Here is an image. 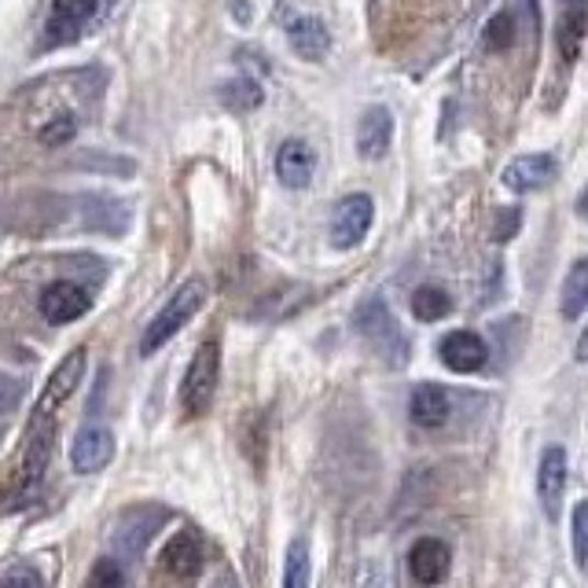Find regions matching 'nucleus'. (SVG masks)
Returning a JSON list of instances; mask_svg holds the SVG:
<instances>
[{
    "mask_svg": "<svg viewBox=\"0 0 588 588\" xmlns=\"http://www.w3.org/2000/svg\"><path fill=\"white\" fill-rule=\"evenodd\" d=\"M353 328L375 353H380L383 364L402 368L408 361V339H405L402 324L394 320V313L386 309L383 298H368L364 306H357Z\"/></svg>",
    "mask_w": 588,
    "mask_h": 588,
    "instance_id": "obj_1",
    "label": "nucleus"
},
{
    "mask_svg": "<svg viewBox=\"0 0 588 588\" xmlns=\"http://www.w3.org/2000/svg\"><path fill=\"white\" fill-rule=\"evenodd\" d=\"M203 302H206V283H203V280L192 276L188 283H181L173 298L166 302L159 313H155L151 324H147V331H144V339H140V353H144V357L159 353L162 346L170 342L173 335L181 331L199 309H203Z\"/></svg>",
    "mask_w": 588,
    "mask_h": 588,
    "instance_id": "obj_2",
    "label": "nucleus"
},
{
    "mask_svg": "<svg viewBox=\"0 0 588 588\" xmlns=\"http://www.w3.org/2000/svg\"><path fill=\"white\" fill-rule=\"evenodd\" d=\"M217 380H220V342L206 339L195 350L192 364H188V372H184V383H181V408L188 419H199L210 412L214 394H217Z\"/></svg>",
    "mask_w": 588,
    "mask_h": 588,
    "instance_id": "obj_3",
    "label": "nucleus"
},
{
    "mask_svg": "<svg viewBox=\"0 0 588 588\" xmlns=\"http://www.w3.org/2000/svg\"><path fill=\"white\" fill-rule=\"evenodd\" d=\"M276 23H280L283 34H287L294 56H302L309 63H320L324 56H328L331 34H328V26H324L320 15H309V12H298V8H291V4H280Z\"/></svg>",
    "mask_w": 588,
    "mask_h": 588,
    "instance_id": "obj_4",
    "label": "nucleus"
},
{
    "mask_svg": "<svg viewBox=\"0 0 588 588\" xmlns=\"http://www.w3.org/2000/svg\"><path fill=\"white\" fill-rule=\"evenodd\" d=\"M100 12V0H52L45 19V45H74Z\"/></svg>",
    "mask_w": 588,
    "mask_h": 588,
    "instance_id": "obj_5",
    "label": "nucleus"
},
{
    "mask_svg": "<svg viewBox=\"0 0 588 588\" xmlns=\"http://www.w3.org/2000/svg\"><path fill=\"white\" fill-rule=\"evenodd\" d=\"M372 217H375L372 195H364V192L346 195L331 214V247L335 250L361 247V239L368 236V228H372Z\"/></svg>",
    "mask_w": 588,
    "mask_h": 588,
    "instance_id": "obj_6",
    "label": "nucleus"
},
{
    "mask_svg": "<svg viewBox=\"0 0 588 588\" xmlns=\"http://www.w3.org/2000/svg\"><path fill=\"white\" fill-rule=\"evenodd\" d=\"M92 306V294L81 287V283H70V280H59V283H48L41 291V317L48 324H74L81 320Z\"/></svg>",
    "mask_w": 588,
    "mask_h": 588,
    "instance_id": "obj_7",
    "label": "nucleus"
},
{
    "mask_svg": "<svg viewBox=\"0 0 588 588\" xmlns=\"http://www.w3.org/2000/svg\"><path fill=\"white\" fill-rule=\"evenodd\" d=\"M438 357H441V364H445L449 372L475 375L489 361V346L475 331H449L445 339L438 342Z\"/></svg>",
    "mask_w": 588,
    "mask_h": 588,
    "instance_id": "obj_8",
    "label": "nucleus"
},
{
    "mask_svg": "<svg viewBox=\"0 0 588 588\" xmlns=\"http://www.w3.org/2000/svg\"><path fill=\"white\" fill-rule=\"evenodd\" d=\"M81 375H86V350H70L59 361V368L52 372V380L41 391V402L34 408V416H56V408L67 402V397L78 391Z\"/></svg>",
    "mask_w": 588,
    "mask_h": 588,
    "instance_id": "obj_9",
    "label": "nucleus"
},
{
    "mask_svg": "<svg viewBox=\"0 0 588 588\" xmlns=\"http://www.w3.org/2000/svg\"><path fill=\"white\" fill-rule=\"evenodd\" d=\"M449 566H453V555H449V544L438 538H419L412 544V552H408V574L423 588H434L445 581Z\"/></svg>",
    "mask_w": 588,
    "mask_h": 588,
    "instance_id": "obj_10",
    "label": "nucleus"
},
{
    "mask_svg": "<svg viewBox=\"0 0 588 588\" xmlns=\"http://www.w3.org/2000/svg\"><path fill=\"white\" fill-rule=\"evenodd\" d=\"M566 478H570V464H566V449L549 445L538 464V497L544 504L549 519H559V504L566 493Z\"/></svg>",
    "mask_w": 588,
    "mask_h": 588,
    "instance_id": "obj_11",
    "label": "nucleus"
},
{
    "mask_svg": "<svg viewBox=\"0 0 588 588\" xmlns=\"http://www.w3.org/2000/svg\"><path fill=\"white\" fill-rule=\"evenodd\" d=\"M114 460V434L108 427H81L78 438L70 445V464L81 475H92V471H103Z\"/></svg>",
    "mask_w": 588,
    "mask_h": 588,
    "instance_id": "obj_12",
    "label": "nucleus"
},
{
    "mask_svg": "<svg viewBox=\"0 0 588 588\" xmlns=\"http://www.w3.org/2000/svg\"><path fill=\"white\" fill-rule=\"evenodd\" d=\"M394 140V114L386 108H368L357 122V155L368 162H380Z\"/></svg>",
    "mask_w": 588,
    "mask_h": 588,
    "instance_id": "obj_13",
    "label": "nucleus"
},
{
    "mask_svg": "<svg viewBox=\"0 0 588 588\" xmlns=\"http://www.w3.org/2000/svg\"><path fill=\"white\" fill-rule=\"evenodd\" d=\"M449 412H453V397H449L445 386H438V383H419L412 397H408V416H412V423L423 430L445 427Z\"/></svg>",
    "mask_w": 588,
    "mask_h": 588,
    "instance_id": "obj_14",
    "label": "nucleus"
},
{
    "mask_svg": "<svg viewBox=\"0 0 588 588\" xmlns=\"http://www.w3.org/2000/svg\"><path fill=\"white\" fill-rule=\"evenodd\" d=\"M313 170H317V155L306 140H283L276 151V177L283 188L291 192H302L313 181Z\"/></svg>",
    "mask_w": 588,
    "mask_h": 588,
    "instance_id": "obj_15",
    "label": "nucleus"
},
{
    "mask_svg": "<svg viewBox=\"0 0 588 588\" xmlns=\"http://www.w3.org/2000/svg\"><path fill=\"white\" fill-rule=\"evenodd\" d=\"M203 559H206L203 541H199V533H192V530H181L162 552L166 574H173L177 581H192V577H199V570H203Z\"/></svg>",
    "mask_w": 588,
    "mask_h": 588,
    "instance_id": "obj_16",
    "label": "nucleus"
},
{
    "mask_svg": "<svg viewBox=\"0 0 588 588\" xmlns=\"http://www.w3.org/2000/svg\"><path fill=\"white\" fill-rule=\"evenodd\" d=\"M555 181V159L552 155H519L504 170V188L511 192H538V188Z\"/></svg>",
    "mask_w": 588,
    "mask_h": 588,
    "instance_id": "obj_17",
    "label": "nucleus"
},
{
    "mask_svg": "<svg viewBox=\"0 0 588 588\" xmlns=\"http://www.w3.org/2000/svg\"><path fill=\"white\" fill-rule=\"evenodd\" d=\"M563 15H559V56L563 63H574L577 52H581L585 30H588V0H559Z\"/></svg>",
    "mask_w": 588,
    "mask_h": 588,
    "instance_id": "obj_18",
    "label": "nucleus"
},
{
    "mask_svg": "<svg viewBox=\"0 0 588 588\" xmlns=\"http://www.w3.org/2000/svg\"><path fill=\"white\" fill-rule=\"evenodd\" d=\"M588 309V261H574L563 283V317L577 320Z\"/></svg>",
    "mask_w": 588,
    "mask_h": 588,
    "instance_id": "obj_19",
    "label": "nucleus"
},
{
    "mask_svg": "<svg viewBox=\"0 0 588 588\" xmlns=\"http://www.w3.org/2000/svg\"><path fill=\"white\" fill-rule=\"evenodd\" d=\"M220 103H225L228 111H255V108H261V100H265V92H261V86L255 78H233V81H225L220 86Z\"/></svg>",
    "mask_w": 588,
    "mask_h": 588,
    "instance_id": "obj_20",
    "label": "nucleus"
},
{
    "mask_svg": "<svg viewBox=\"0 0 588 588\" xmlns=\"http://www.w3.org/2000/svg\"><path fill=\"white\" fill-rule=\"evenodd\" d=\"M449 309H453V298H449V294L441 291L438 283H427V287H419L412 294V313H416V320H423V324L441 320Z\"/></svg>",
    "mask_w": 588,
    "mask_h": 588,
    "instance_id": "obj_21",
    "label": "nucleus"
},
{
    "mask_svg": "<svg viewBox=\"0 0 588 588\" xmlns=\"http://www.w3.org/2000/svg\"><path fill=\"white\" fill-rule=\"evenodd\" d=\"M78 136V114L59 111L56 118H48L45 125H37V144L41 147H63Z\"/></svg>",
    "mask_w": 588,
    "mask_h": 588,
    "instance_id": "obj_22",
    "label": "nucleus"
},
{
    "mask_svg": "<svg viewBox=\"0 0 588 588\" xmlns=\"http://www.w3.org/2000/svg\"><path fill=\"white\" fill-rule=\"evenodd\" d=\"M283 588H309V544L291 541L287 563H283Z\"/></svg>",
    "mask_w": 588,
    "mask_h": 588,
    "instance_id": "obj_23",
    "label": "nucleus"
},
{
    "mask_svg": "<svg viewBox=\"0 0 588 588\" xmlns=\"http://www.w3.org/2000/svg\"><path fill=\"white\" fill-rule=\"evenodd\" d=\"M514 30H519L514 15L511 12H497L486 23V30H482V45H486L489 52H508L514 45Z\"/></svg>",
    "mask_w": 588,
    "mask_h": 588,
    "instance_id": "obj_24",
    "label": "nucleus"
},
{
    "mask_svg": "<svg viewBox=\"0 0 588 588\" xmlns=\"http://www.w3.org/2000/svg\"><path fill=\"white\" fill-rule=\"evenodd\" d=\"M570 544H574V563L577 570L588 574V500H581L570 514Z\"/></svg>",
    "mask_w": 588,
    "mask_h": 588,
    "instance_id": "obj_25",
    "label": "nucleus"
},
{
    "mask_svg": "<svg viewBox=\"0 0 588 588\" xmlns=\"http://www.w3.org/2000/svg\"><path fill=\"white\" fill-rule=\"evenodd\" d=\"M89 588H125V570L118 559H97L89 570Z\"/></svg>",
    "mask_w": 588,
    "mask_h": 588,
    "instance_id": "obj_26",
    "label": "nucleus"
},
{
    "mask_svg": "<svg viewBox=\"0 0 588 588\" xmlns=\"http://www.w3.org/2000/svg\"><path fill=\"white\" fill-rule=\"evenodd\" d=\"M519 220H522L519 210H500L497 228H493V239H497V244H508V239H514V233H519Z\"/></svg>",
    "mask_w": 588,
    "mask_h": 588,
    "instance_id": "obj_27",
    "label": "nucleus"
},
{
    "mask_svg": "<svg viewBox=\"0 0 588 588\" xmlns=\"http://www.w3.org/2000/svg\"><path fill=\"white\" fill-rule=\"evenodd\" d=\"M0 588H45V581H41L37 570H30V566H19V570H12L0 581Z\"/></svg>",
    "mask_w": 588,
    "mask_h": 588,
    "instance_id": "obj_28",
    "label": "nucleus"
},
{
    "mask_svg": "<svg viewBox=\"0 0 588 588\" xmlns=\"http://www.w3.org/2000/svg\"><path fill=\"white\" fill-rule=\"evenodd\" d=\"M19 397H23V383L0 375V412H12V408L19 405Z\"/></svg>",
    "mask_w": 588,
    "mask_h": 588,
    "instance_id": "obj_29",
    "label": "nucleus"
},
{
    "mask_svg": "<svg viewBox=\"0 0 588 588\" xmlns=\"http://www.w3.org/2000/svg\"><path fill=\"white\" fill-rule=\"evenodd\" d=\"M361 588H383V570L375 563H368L361 570Z\"/></svg>",
    "mask_w": 588,
    "mask_h": 588,
    "instance_id": "obj_30",
    "label": "nucleus"
},
{
    "mask_svg": "<svg viewBox=\"0 0 588 588\" xmlns=\"http://www.w3.org/2000/svg\"><path fill=\"white\" fill-rule=\"evenodd\" d=\"M577 361L588 364V328L581 331V339H577Z\"/></svg>",
    "mask_w": 588,
    "mask_h": 588,
    "instance_id": "obj_31",
    "label": "nucleus"
},
{
    "mask_svg": "<svg viewBox=\"0 0 588 588\" xmlns=\"http://www.w3.org/2000/svg\"><path fill=\"white\" fill-rule=\"evenodd\" d=\"M577 214H581V217L588 220V188L581 192V199H577Z\"/></svg>",
    "mask_w": 588,
    "mask_h": 588,
    "instance_id": "obj_32",
    "label": "nucleus"
}]
</instances>
